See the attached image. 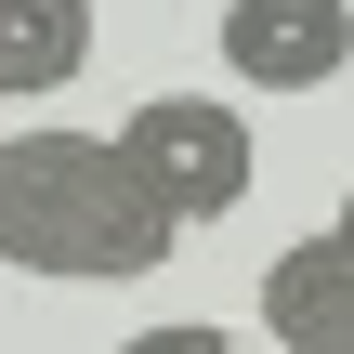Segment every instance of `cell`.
I'll return each mask as SVG.
<instances>
[{
	"instance_id": "1",
	"label": "cell",
	"mask_w": 354,
	"mask_h": 354,
	"mask_svg": "<svg viewBox=\"0 0 354 354\" xmlns=\"http://www.w3.org/2000/svg\"><path fill=\"white\" fill-rule=\"evenodd\" d=\"M184 236L171 210L131 184L118 131H0V263L53 276V289H118L158 276Z\"/></svg>"
},
{
	"instance_id": "2",
	"label": "cell",
	"mask_w": 354,
	"mask_h": 354,
	"mask_svg": "<svg viewBox=\"0 0 354 354\" xmlns=\"http://www.w3.org/2000/svg\"><path fill=\"white\" fill-rule=\"evenodd\" d=\"M118 158H131V184L171 210V236H197V223H223L236 197H250V118L223 105V92H145L131 118H118Z\"/></svg>"
},
{
	"instance_id": "3",
	"label": "cell",
	"mask_w": 354,
	"mask_h": 354,
	"mask_svg": "<svg viewBox=\"0 0 354 354\" xmlns=\"http://www.w3.org/2000/svg\"><path fill=\"white\" fill-rule=\"evenodd\" d=\"M342 66H354V0H236L223 13L236 92H328Z\"/></svg>"
},
{
	"instance_id": "4",
	"label": "cell",
	"mask_w": 354,
	"mask_h": 354,
	"mask_svg": "<svg viewBox=\"0 0 354 354\" xmlns=\"http://www.w3.org/2000/svg\"><path fill=\"white\" fill-rule=\"evenodd\" d=\"M263 342L276 354H354V236H302L263 263Z\"/></svg>"
},
{
	"instance_id": "5",
	"label": "cell",
	"mask_w": 354,
	"mask_h": 354,
	"mask_svg": "<svg viewBox=\"0 0 354 354\" xmlns=\"http://www.w3.org/2000/svg\"><path fill=\"white\" fill-rule=\"evenodd\" d=\"M92 66V0H0V105H39Z\"/></svg>"
},
{
	"instance_id": "6",
	"label": "cell",
	"mask_w": 354,
	"mask_h": 354,
	"mask_svg": "<svg viewBox=\"0 0 354 354\" xmlns=\"http://www.w3.org/2000/svg\"><path fill=\"white\" fill-rule=\"evenodd\" d=\"M118 354H236V342H223L210 315H158V328H131Z\"/></svg>"
},
{
	"instance_id": "7",
	"label": "cell",
	"mask_w": 354,
	"mask_h": 354,
	"mask_svg": "<svg viewBox=\"0 0 354 354\" xmlns=\"http://www.w3.org/2000/svg\"><path fill=\"white\" fill-rule=\"evenodd\" d=\"M342 236H354V197H342Z\"/></svg>"
}]
</instances>
